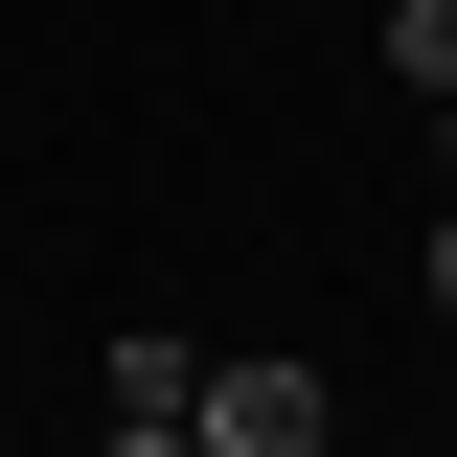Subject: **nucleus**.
<instances>
[{
	"mask_svg": "<svg viewBox=\"0 0 457 457\" xmlns=\"http://www.w3.org/2000/svg\"><path fill=\"white\" fill-rule=\"evenodd\" d=\"M92 457H183V411H114V435H92Z\"/></svg>",
	"mask_w": 457,
	"mask_h": 457,
	"instance_id": "obj_3",
	"label": "nucleus"
},
{
	"mask_svg": "<svg viewBox=\"0 0 457 457\" xmlns=\"http://www.w3.org/2000/svg\"><path fill=\"white\" fill-rule=\"evenodd\" d=\"M435 297H457V206H435Z\"/></svg>",
	"mask_w": 457,
	"mask_h": 457,
	"instance_id": "obj_4",
	"label": "nucleus"
},
{
	"mask_svg": "<svg viewBox=\"0 0 457 457\" xmlns=\"http://www.w3.org/2000/svg\"><path fill=\"white\" fill-rule=\"evenodd\" d=\"M183 457H343V389L297 366V343H252V366L183 389Z\"/></svg>",
	"mask_w": 457,
	"mask_h": 457,
	"instance_id": "obj_1",
	"label": "nucleus"
},
{
	"mask_svg": "<svg viewBox=\"0 0 457 457\" xmlns=\"http://www.w3.org/2000/svg\"><path fill=\"white\" fill-rule=\"evenodd\" d=\"M389 69H411V92L457 114V0H389Z\"/></svg>",
	"mask_w": 457,
	"mask_h": 457,
	"instance_id": "obj_2",
	"label": "nucleus"
}]
</instances>
